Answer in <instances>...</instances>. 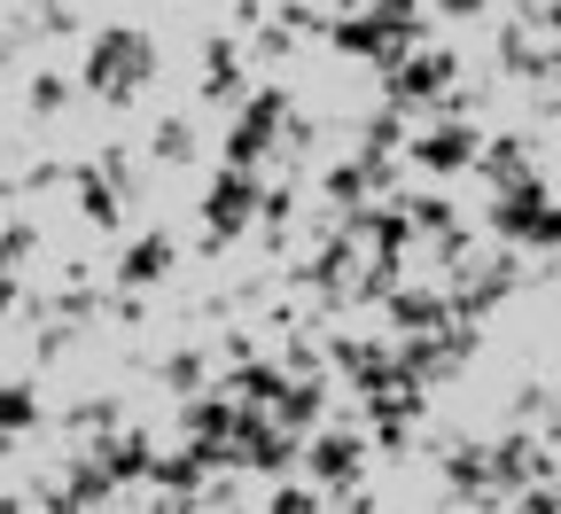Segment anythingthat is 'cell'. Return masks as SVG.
Returning a JSON list of instances; mask_svg holds the SVG:
<instances>
[{"label": "cell", "instance_id": "cell-1", "mask_svg": "<svg viewBox=\"0 0 561 514\" xmlns=\"http://www.w3.org/2000/svg\"><path fill=\"white\" fill-rule=\"evenodd\" d=\"M0 514H9V506H0Z\"/></svg>", "mask_w": 561, "mask_h": 514}]
</instances>
